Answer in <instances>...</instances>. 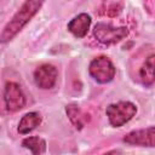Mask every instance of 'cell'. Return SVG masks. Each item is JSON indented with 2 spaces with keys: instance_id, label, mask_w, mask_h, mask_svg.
I'll return each mask as SVG.
<instances>
[{
  "instance_id": "6da1fadb",
  "label": "cell",
  "mask_w": 155,
  "mask_h": 155,
  "mask_svg": "<svg viewBox=\"0 0 155 155\" xmlns=\"http://www.w3.org/2000/svg\"><path fill=\"white\" fill-rule=\"evenodd\" d=\"M41 6H42V2L36 1V0H30V1L23 2L22 6L19 7V10L13 15V17L10 19V22H7L4 30L1 31L0 42L6 44V42L11 41L23 29V27L38 13V11L40 10Z\"/></svg>"
},
{
  "instance_id": "7a4b0ae2",
  "label": "cell",
  "mask_w": 155,
  "mask_h": 155,
  "mask_svg": "<svg viewBox=\"0 0 155 155\" xmlns=\"http://www.w3.org/2000/svg\"><path fill=\"white\" fill-rule=\"evenodd\" d=\"M137 113V107L128 101H122L117 103H113L107 107L105 114L111 126L121 127L126 122H128Z\"/></svg>"
},
{
  "instance_id": "3957f363",
  "label": "cell",
  "mask_w": 155,
  "mask_h": 155,
  "mask_svg": "<svg viewBox=\"0 0 155 155\" xmlns=\"http://www.w3.org/2000/svg\"><path fill=\"white\" fill-rule=\"evenodd\" d=\"M88 73L98 84H108L115 76V67L108 57L99 56L90 63Z\"/></svg>"
},
{
  "instance_id": "277c9868",
  "label": "cell",
  "mask_w": 155,
  "mask_h": 155,
  "mask_svg": "<svg viewBox=\"0 0 155 155\" xmlns=\"http://www.w3.org/2000/svg\"><path fill=\"white\" fill-rule=\"evenodd\" d=\"M128 34V29L126 27H114L109 23L99 22L93 28L94 38L104 45H111L121 41Z\"/></svg>"
},
{
  "instance_id": "5b68a950",
  "label": "cell",
  "mask_w": 155,
  "mask_h": 155,
  "mask_svg": "<svg viewBox=\"0 0 155 155\" xmlns=\"http://www.w3.org/2000/svg\"><path fill=\"white\" fill-rule=\"evenodd\" d=\"M4 99L8 111H18L25 105V96L21 86L13 81H10L5 85Z\"/></svg>"
},
{
  "instance_id": "8992f818",
  "label": "cell",
  "mask_w": 155,
  "mask_h": 155,
  "mask_svg": "<svg viewBox=\"0 0 155 155\" xmlns=\"http://www.w3.org/2000/svg\"><path fill=\"white\" fill-rule=\"evenodd\" d=\"M58 71L54 65L45 63L39 65L34 71V81L38 87L42 90H50L54 86L57 81Z\"/></svg>"
},
{
  "instance_id": "52a82bcc",
  "label": "cell",
  "mask_w": 155,
  "mask_h": 155,
  "mask_svg": "<svg viewBox=\"0 0 155 155\" xmlns=\"http://www.w3.org/2000/svg\"><path fill=\"white\" fill-rule=\"evenodd\" d=\"M154 137H155V128L154 126H149L148 128L136 130L127 133L124 137V142L131 145L154 147Z\"/></svg>"
},
{
  "instance_id": "ba28073f",
  "label": "cell",
  "mask_w": 155,
  "mask_h": 155,
  "mask_svg": "<svg viewBox=\"0 0 155 155\" xmlns=\"http://www.w3.org/2000/svg\"><path fill=\"white\" fill-rule=\"evenodd\" d=\"M91 25V17L87 13H80L75 16L67 25L68 30L76 38H84L90 29Z\"/></svg>"
},
{
  "instance_id": "9c48e42d",
  "label": "cell",
  "mask_w": 155,
  "mask_h": 155,
  "mask_svg": "<svg viewBox=\"0 0 155 155\" xmlns=\"http://www.w3.org/2000/svg\"><path fill=\"white\" fill-rule=\"evenodd\" d=\"M41 124V115L38 111H30L23 115L18 124V132L21 134H27L35 130Z\"/></svg>"
},
{
  "instance_id": "30bf717a",
  "label": "cell",
  "mask_w": 155,
  "mask_h": 155,
  "mask_svg": "<svg viewBox=\"0 0 155 155\" xmlns=\"http://www.w3.org/2000/svg\"><path fill=\"white\" fill-rule=\"evenodd\" d=\"M65 111H67V115L70 120V122L78 128V130H81L85 124L90 120L88 115L85 114L81 108L76 104H68L67 108H65Z\"/></svg>"
},
{
  "instance_id": "8fae6325",
  "label": "cell",
  "mask_w": 155,
  "mask_h": 155,
  "mask_svg": "<svg viewBox=\"0 0 155 155\" xmlns=\"http://www.w3.org/2000/svg\"><path fill=\"white\" fill-rule=\"evenodd\" d=\"M22 147L28 149L31 155H42L46 150V142L41 137L33 136L24 138L22 140Z\"/></svg>"
},
{
  "instance_id": "7c38bea8",
  "label": "cell",
  "mask_w": 155,
  "mask_h": 155,
  "mask_svg": "<svg viewBox=\"0 0 155 155\" xmlns=\"http://www.w3.org/2000/svg\"><path fill=\"white\" fill-rule=\"evenodd\" d=\"M154 54H150L145 62L143 63L140 70H139V76H140V80L143 82L144 86L147 87H150L153 84H154Z\"/></svg>"
},
{
  "instance_id": "4fadbf2b",
  "label": "cell",
  "mask_w": 155,
  "mask_h": 155,
  "mask_svg": "<svg viewBox=\"0 0 155 155\" xmlns=\"http://www.w3.org/2000/svg\"><path fill=\"white\" fill-rule=\"evenodd\" d=\"M119 153L117 151H115V150H111V151H108V153H105V154H103V155H117Z\"/></svg>"
}]
</instances>
